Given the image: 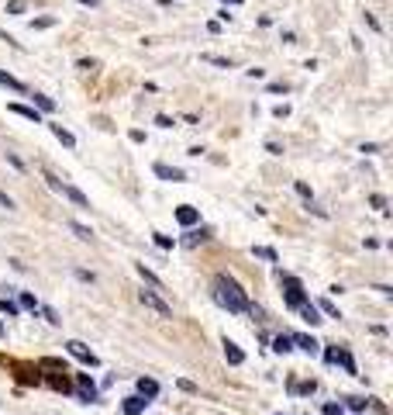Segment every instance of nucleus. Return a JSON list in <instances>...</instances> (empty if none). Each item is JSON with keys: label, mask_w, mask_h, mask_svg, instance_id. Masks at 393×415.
<instances>
[{"label": "nucleus", "mask_w": 393, "mask_h": 415, "mask_svg": "<svg viewBox=\"0 0 393 415\" xmlns=\"http://www.w3.org/2000/svg\"><path fill=\"white\" fill-rule=\"evenodd\" d=\"M211 294H214V301L221 305V308H228L232 315H248L252 312V305H248V294L241 290L235 277H228V274H218L214 281H211Z\"/></svg>", "instance_id": "1"}, {"label": "nucleus", "mask_w": 393, "mask_h": 415, "mask_svg": "<svg viewBox=\"0 0 393 415\" xmlns=\"http://www.w3.org/2000/svg\"><path fill=\"white\" fill-rule=\"evenodd\" d=\"M276 277H279V284L286 288V305H290L293 312H300V308L307 305V294H304V284H300V281H297L293 274H283V270H279Z\"/></svg>", "instance_id": "2"}, {"label": "nucleus", "mask_w": 393, "mask_h": 415, "mask_svg": "<svg viewBox=\"0 0 393 415\" xmlns=\"http://www.w3.org/2000/svg\"><path fill=\"white\" fill-rule=\"evenodd\" d=\"M66 350L76 357L79 364H86V367H100V360H97V353L93 350H86V343H79V339H69L66 343Z\"/></svg>", "instance_id": "3"}, {"label": "nucleus", "mask_w": 393, "mask_h": 415, "mask_svg": "<svg viewBox=\"0 0 393 415\" xmlns=\"http://www.w3.org/2000/svg\"><path fill=\"white\" fill-rule=\"evenodd\" d=\"M138 298H142V305H145V308H152V312H156L159 319H169V315H173V308H169V305L159 298L156 290H142Z\"/></svg>", "instance_id": "4"}, {"label": "nucleus", "mask_w": 393, "mask_h": 415, "mask_svg": "<svg viewBox=\"0 0 393 415\" xmlns=\"http://www.w3.org/2000/svg\"><path fill=\"white\" fill-rule=\"evenodd\" d=\"M152 170H156V177H159V180H173V184H183V180H187V173H183V170H176V166L156 163Z\"/></svg>", "instance_id": "5"}, {"label": "nucleus", "mask_w": 393, "mask_h": 415, "mask_svg": "<svg viewBox=\"0 0 393 415\" xmlns=\"http://www.w3.org/2000/svg\"><path fill=\"white\" fill-rule=\"evenodd\" d=\"M76 381H79V388H76L79 398H83V402H97V388H93L90 374H76Z\"/></svg>", "instance_id": "6"}, {"label": "nucleus", "mask_w": 393, "mask_h": 415, "mask_svg": "<svg viewBox=\"0 0 393 415\" xmlns=\"http://www.w3.org/2000/svg\"><path fill=\"white\" fill-rule=\"evenodd\" d=\"M121 409H124V415H142L149 409V402H145L142 395H128V398L121 402Z\"/></svg>", "instance_id": "7"}, {"label": "nucleus", "mask_w": 393, "mask_h": 415, "mask_svg": "<svg viewBox=\"0 0 393 415\" xmlns=\"http://www.w3.org/2000/svg\"><path fill=\"white\" fill-rule=\"evenodd\" d=\"M221 346H225V360H228L232 367H241V364H245V353H241V346H238V343H232V339H225Z\"/></svg>", "instance_id": "8"}, {"label": "nucleus", "mask_w": 393, "mask_h": 415, "mask_svg": "<svg viewBox=\"0 0 393 415\" xmlns=\"http://www.w3.org/2000/svg\"><path fill=\"white\" fill-rule=\"evenodd\" d=\"M176 222H180L183 229H190V225H196V222H200V211H196V208H190V205H180V208H176Z\"/></svg>", "instance_id": "9"}, {"label": "nucleus", "mask_w": 393, "mask_h": 415, "mask_svg": "<svg viewBox=\"0 0 393 415\" xmlns=\"http://www.w3.org/2000/svg\"><path fill=\"white\" fill-rule=\"evenodd\" d=\"M59 194H62V198H69V201H73V205H76V208H86V211H90V198H86L83 191H76V187H69V184H62V191H59Z\"/></svg>", "instance_id": "10"}, {"label": "nucleus", "mask_w": 393, "mask_h": 415, "mask_svg": "<svg viewBox=\"0 0 393 415\" xmlns=\"http://www.w3.org/2000/svg\"><path fill=\"white\" fill-rule=\"evenodd\" d=\"M7 111H11V115H18V118H25V122L41 124V115L35 111V108H25V104H7Z\"/></svg>", "instance_id": "11"}, {"label": "nucleus", "mask_w": 393, "mask_h": 415, "mask_svg": "<svg viewBox=\"0 0 393 415\" xmlns=\"http://www.w3.org/2000/svg\"><path fill=\"white\" fill-rule=\"evenodd\" d=\"M138 395H142L145 402L159 398V381H152V377H138Z\"/></svg>", "instance_id": "12"}, {"label": "nucleus", "mask_w": 393, "mask_h": 415, "mask_svg": "<svg viewBox=\"0 0 393 415\" xmlns=\"http://www.w3.org/2000/svg\"><path fill=\"white\" fill-rule=\"evenodd\" d=\"M48 128H52V135H55L66 149H76V135H73V132H66L62 124H48Z\"/></svg>", "instance_id": "13"}, {"label": "nucleus", "mask_w": 393, "mask_h": 415, "mask_svg": "<svg viewBox=\"0 0 393 415\" xmlns=\"http://www.w3.org/2000/svg\"><path fill=\"white\" fill-rule=\"evenodd\" d=\"M290 339H293V343H297V346H300L304 353H317V346H321L314 336H290Z\"/></svg>", "instance_id": "14"}, {"label": "nucleus", "mask_w": 393, "mask_h": 415, "mask_svg": "<svg viewBox=\"0 0 393 415\" xmlns=\"http://www.w3.org/2000/svg\"><path fill=\"white\" fill-rule=\"evenodd\" d=\"M0 83H4L7 90H14V94H28V87H25V83L14 80V77H11V73H4V70H0Z\"/></svg>", "instance_id": "15"}, {"label": "nucleus", "mask_w": 393, "mask_h": 415, "mask_svg": "<svg viewBox=\"0 0 393 415\" xmlns=\"http://www.w3.org/2000/svg\"><path fill=\"white\" fill-rule=\"evenodd\" d=\"M273 350H276V353H290V350H293V339H290V332H279V336H276V339H273Z\"/></svg>", "instance_id": "16"}, {"label": "nucleus", "mask_w": 393, "mask_h": 415, "mask_svg": "<svg viewBox=\"0 0 393 415\" xmlns=\"http://www.w3.org/2000/svg\"><path fill=\"white\" fill-rule=\"evenodd\" d=\"M314 308H317V312H324V315H331V319H342L338 305H335V301H328V298H321V301H317Z\"/></svg>", "instance_id": "17"}, {"label": "nucleus", "mask_w": 393, "mask_h": 415, "mask_svg": "<svg viewBox=\"0 0 393 415\" xmlns=\"http://www.w3.org/2000/svg\"><path fill=\"white\" fill-rule=\"evenodd\" d=\"M135 270H138V277H142V281H149L152 288H162V281H159V277L149 270V267H145V263H135Z\"/></svg>", "instance_id": "18"}, {"label": "nucleus", "mask_w": 393, "mask_h": 415, "mask_svg": "<svg viewBox=\"0 0 393 415\" xmlns=\"http://www.w3.org/2000/svg\"><path fill=\"white\" fill-rule=\"evenodd\" d=\"M32 101H35V111H55V101H52V97H45V94H35Z\"/></svg>", "instance_id": "19"}, {"label": "nucleus", "mask_w": 393, "mask_h": 415, "mask_svg": "<svg viewBox=\"0 0 393 415\" xmlns=\"http://www.w3.org/2000/svg\"><path fill=\"white\" fill-rule=\"evenodd\" d=\"M300 315H304V322H311V326H317V322H321V312H317L311 301H307V305L300 308Z\"/></svg>", "instance_id": "20"}, {"label": "nucleus", "mask_w": 393, "mask_h": 415, "mask_svg": "<svg viewBox=\"0 0 393 415\" xmlns=\"http://www.w3.org/2000/svg\"><path fill=\"white\" fill-rule=\"evenodd\" d=\"M0 315H11V319H18V315H21V308H18L11 298H0Z\"/></svg>", "instance_id": "21"}, {"label": "nucleus", "mask_w": 393, "mask_h": 415, "mask_svg": "<svg viewBox=\"0 0 393 415\" xmlns=\"http://www.w3.org/2000/svg\"><path fill=\"white\" fill-rule=\"evenodd\" d=\"M200 59H204V63H211V66H221V70H232V59H225V56H211V52H207V56H200Z\"/></svg>", "instance_id": "22"}, {"label": "nucleus", "mask_w": 393, "mask_h": 415, "mask_svg": "<svg viewBox=\"0 0 393 415\" xmlns=\"http://www.w3.org/2000/svg\"><path fill=\"white\" fill-rule=\"evenodd\" d=\"M69 232H76V239H83V243H90V239H93V232H90L86 225H79V222H69Z\"/></svg>", "instance_id": "23"}, {"label": "nucleus", "mask_w": 393, "mask_h": 415, "mask_svg": "<svg viewBox=\"0 0 393 415\" xmlns=\"http://www.w3.org/2000/svg\"><path fill=\"white\" fill-rule=\"evenodd\" d=\"M39 312L45 315V322H48V326H59V322H62V319H59V312H55V308H48V305H39Z\"/></svg>", "instance_id": "24"}, {"label": "nucleus", "mask_w": 393, "mask_h": 415, "mask_svg": "<svg viewBox=\"0 0 393 415\" xmlns=\"http://www.w3.org/2000/svg\"><path fill=\"white\" fill-rule=\"evenodd\" d=\"M252 253L259 256V260H269V263H276L279 256H276V249H269V246H252Z\"/></svg>", "instance_id": "25"}, {"label": "nucleus", "mask_w": 393, "mask_h": 415, "mask_svg": "<svg viewBox=\"0 0 393 415\" xmlns=\"http://www.w3.org/2000/svg\"><path fill=\"white\" fill-rule=\"evenodd\" d=\"M293 187H297V194H300V198H304V201H307V205H311V201H314V194H311V187H307V184H304V180H297V184H293Z\"/></svg>", "instance_id": "26"}, {"label": "nucleus", "mask_w": 393, "mask_h": 415, "mask_svg": "<svg viewBox=\"0 0 393 415\" xmlns=\"http://www.w3.org/2000/svg\"><path fill=\"white\" fill-rule=\"evenodd\" d=\"M45 180H48V187H52V191H55V194H59V191H62V180H59V177H55V173H52V170H45Z\"/></svg>", "instance_id": "27"}, {"label": "nucleus", "mask_w": 393, "mask_h": 415, "mask_svg": "<svg viewBox=\"0 0 393 415\" xmlns=\"http://www.w3.org/2000/svg\"><path fill=\"white\" fill-rule=\"evenodd\" d=\"M18 308H32V312H39V298H32V294H21V305Z\"/></svg>", "instance_id": "28"}, {"label": "nucleus", "mask_w": 393, "mask_h": 415, "mask_svg": "<svg viewBox=\"0 0 393 415\" xmlns=\"http://www.w3.org/2000/svg\"><path fill=\"white\" fill-rule=\"evenodd\" d=\"M25 7H28V0H11L7 4V14H25Z\"/></svg>", "instance_id": "29"}, {"label": "nucleus", "mask_w": 393, "mask_h": 415, "mask_svg": "<svg viewBox=\"0 0 393 415\" xmlns=\"http://www.w3.org/2000/svg\"><path fill=\"white\" fill-rule=\"evenodd\" d=\"M52 25H55V18H35V21H32V28H35V32H41V28H52Z\"/></svg>", "instance_id": "30"}, {"label": "nucleus", "mask_w": 393, "mask_h": 415, "mask_svg": "<svg viewBox=\"0 0 393 415\" xmlns=\"http://www.w3.org/2000/svg\"><path fill=\"white\" fill-rule=\"evenodd\" d=\"M176 384H180V391H187V395H196V384H194V381H187V377H180Z\"/></svg>", "instance_id": "31"}, {"label": "nucleus", "mask_w": 393, "mask_h": 415, "mask_svg": "<svg viewBox=\"0 0 393 415\" xmlns=\"http://www.w3.org/2000/svg\"><path fill=\"white\" fill-rule=\"evenodd\" d=\"M152 239H156V246H162V249H173V239H169V236H162V232H156Z\"/></svg>", "instance_id": "32"}, {"label": "nucleus", "mask_w": 393, "mask_h": 415, "mask_svg": "<svg viewBox=\"0 0 393 415\" xmlns=\"http://www.w3.org/2000/svg\"><path fill=\"white\" fill-rule=\"evenodd\" d=\"M324 415H345V412H342V405H335V402H324Z\"/></svg>", "instance_id": "33"}, {"label": "nucleus", "mask_w": 393, "mask_h": 415, "mask_svg": "<svg viewBox=\"0 0 393 415\" xmlns=\"http://www.w3.org/2000/svg\"><path fill=\"white\" fill-rule=\"evenodd\" d=\"M369 205H373V208H380V211H383V208H387V198H383V194H373V198H369Z\"/></svg>", "instance_id": "34"}, {"label": "nucleus", "mask_w": 393, "mask_h": 415, "mask_svg": "<svg viewBox=\"0 0 393 415\" xmlns=\"http://www.w3.org/2000/svg\"><path fill=\"white\" fill-rule=\"evenodd\" d=\"M204 239H207L204 232H187V243H190V246H196V243H204Z\"/></svg>", "instance_id": "35"}, {"label": "nucleus", "mask_w": 393, "mask_h": 415, "mask_svg": "<svg viewBox=\"0 0 393 415\" xmlns=\"http://www.w3.org/2000/svg\"><path fill=\"white\" fill-rule=\"evenodd\" d=\"M156 124L159 128H173V118L169 115H156Z\"/></svg>", "instance_id": "36"}, {"label": "nucleus", "mask_w": 393, "mask_h": 415, "mask_svg": "<svg viewBox=\"0 0 393 415\" xmlns=\"http://www.w3.org/2000/svg\"><path fill=\"white\" fill-rule=\"evenodd\" d=\"M7 163L14 166V170H25V163H21V160H18V156H14V153H7Z\"/></svg>", "instance_id": "37"}, {"label": "nucleus", "mask_w": 393, "mask_h": 415, "mask_svg": "<svg viewBox=\"0 0 393 415\" xmlns=\"http://www.w3.org/2000/svg\"><path fill=\"white\" fill-rule=\"evenodd\" d=\"M273 115H276V118H286V115H290V108H286V104H279V108H273Z\"/></svg>", "instance_id": "38"}, {"label": "nucleus", "mask_w": 393, "mask_h": 415, "mask_svg": "<svg viewBox=\"0 0 393 415\" xmlns=\"http://www.w3.org/2000/svg\"><path fill=\"white\" fill-rule=\"evenodd\" d=\"M0 208H7V211H11V208H14V201H11V198H7V194H4V191H0Z\"/></svg>", "instance_id": "39"}, {"label": "nucleus", "mask_w": 393, "mask_h": 415, "mask_svg": "<svg viewBox=\"0 0 393 415\" xmlns=\"http://www.w3.org/2000/svg\"><path fill=\"white\" fill-rule=\"evenodd\" d=\"M4 336H7V329H4V322H0V339H4Z\"/></svg>", "instance_id": "40"}, {"label": "nucleus", "mask_w": 393, "mask_h": 415, "mask_svg": "<svg viewBox=\"0 0 393 415\" xmlns=\"http://www.w3.org/2000/svg\"><path fill=\"white\" fill-rule=\"evenodd\" d=\"M225 4H235V7H238V4H241V0H225Z\"/></svg>", "instance_id": "41"}, {"label": "nucleus", "mask_w": 393, "mask_h": 415, "mask_svg": "<svg viewBox=\"0 0 393 415\" xmlns=\"http://www.w3.org/2000/svg\"><path fill=\"white\" fill-rule=\"evenodd\" d=\"M276 415H279V412H276Z\"/></svg>", "instance_id": "42"}]
</instances>
